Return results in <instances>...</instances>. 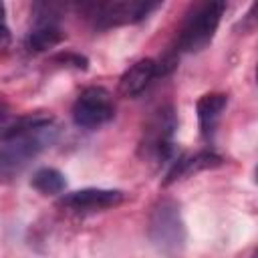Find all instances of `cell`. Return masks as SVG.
I'll return each instance as SVG.
<instances>
[{"mask_svg":"<svg viewBox=\"0 0 258 258\" xmlns=\"http://www.w3.org/2000/svg\"><path fill=\"white\" fill-rule=\"evenodd\" d=\"M149 240L151 244L167 256L181 252L185 244V226L179 214V206L173 200H159L149 216Z\"/></svg>","mask_w":258,"mask_h":258,"instance_id":"1","label":"cell"},{"mask_svg":"<svg viewBox=\"0 0 258 258\" xmlns=\"http://www.w3.org/2000/svg\"><path fill=\"white\" fill-rule=\"evenodd\" d=\"M54 133L50 127H42L14 139L2 141L0 145V179L16 177L46 145H50Z\"/></svg>","mask_w":258,"mask_h":258,"instance_id":"2","label":"cell"},{"mask_svg":"<svg viewBox=\"0 0 258 258\" xmlns=\"http://www.w3.org/2000/svg\"><path fill=\"white\" fill-rule=\"evenodd\" d=\"M226 10L224 2H204L187 16L179 30L177 46L183 52H198L202 50L216 34L220 18Z\"/></svg>","mask_w":258,"mask_h":258,"instance_id":"3","label":"cell"},{"mask_svg":"<svg viewBox=\"0 0 258 258\" xmlns=\"http://www.w3.org/2000/svg\"><path fill=\"white\" fill-rule=\"evenodd\" d=\"M115 115V105L107 89L103 87H87L81 91L73 105V121L85 129H97L109 123Z\"/></svg>","mask_w":258,"mask_h":258,"instance_id":"4","label":"cell"},{"mask_svg":"<svg viewBox=\"0 0 258 258\" xmlns=\"http://www.w3.org/2000/svg\"><path fill=\"white\" fill-rule=\"evenodd\" d=\"M177 129V119L171 107H161L149 119L143 129L141 149L151 159H167L173 153V131Z\"/></svg>","mask_w":258,"mask_h":258,"instance_id":"5","label":"cell"},{"mask_svg":"<svg viewBox=\"0 0 258 258\" xmlns=\"http://www.w3.org/2000/svg\"><path fill=\"white\" fill-rule=\"evenodd\" d=\"M159 2H143V0H113L105 4H97L93 18L95 24L101 28L117 26V24H131L143 20L149 12H153Z\"/></svg>","mask_w":258,"mask_h":258,"instance_id":"6","label":"cell"},{"mask_svg":"<svg viewBox=\"0 0 258 258\" xmlns=\"http://www.w3.org/2000/svg\"><path fill=\"white\" fill-rule=\"evenodd\" d=\"M123 198L125 194L119 189L85 187V189L64 194L58 200V208L69 210V212H99V210H107V208L121 204Z\"/></svg>","mask_w":258,"mask_h":258,"instance_id":"7","label":"cell"},{"mask_svg":"<svg viewBox=\"0 0 258 258\" xmlns=\"http://www.w3.org/2000/svg\"><path fill=\"white\" fill-rule=\"evenodd\" d=\"M157 73H159V64L153 58H141L133 62L119 79V95L127 99L141 95Z\"/></svg>","mask_w":258,"mask_h":258,"instance_id":"8","label":"cell"},{"mask_svg":"<svg viewBox=\"0 0 258 258\" xmlns=\"http://www.w3.org/2000/svg\"><path fill=\"white\" fill-rule=\"evenodd\" d=\"M220 163H222V157L216 155V153H212V151H198V153H194V155H183V157H179V159L173 161V165H171V169L167 171L163 183L169 185V183H173L175 179L187 177V175L198 173V171L208 169V167H216V165H220Z\"/></svg>","mask_w":258,"mask_h":258,"instance_id":"9","label":"cell"},{"mask_svg":"<svg viewBox=\"0 0 258 258\" xmlns=\"http://www.w3.org/2000/svg\"><path fill=\"white\" fill-rule=\"evenodd\" d=\"M54 121V117L50 113H26V115H18V117H8L6 121L0 123V143L14 139L18 135L42 129V127H50Z\"/></svg>","mask_w":258,"mask_h":258,"instance_id":"10","label":"cell"},{"mask_svg":"<svg viewBox=\"0 0 258 258\" xmlns=\"http://www.w3.org/2000/svg\"><path fill=\"white\" fill-rule=\"evenodd\" d=\"M226 105H228V97L224 93H208L198 101L196 113H198V121H200L204 135H208L212 131L214 123L218 121V117L222 115Z\"/></svg>","mask_w":258,"mask_h":258,"instance_id":"11","label":"cell"},{"mask_svg":"<svg viewBox=\"0 0 258 258\" xmlns=\"http://www.w3.org/2000/svg\"><path fill=\"white\" fill-rule=\"evenodd\" d=\"M62 38H64V34H62V30H60L56 24H52V22H42V24H38L36 28H32V30L28 32L24 44H26V48H28L30 52H44V50L56 46Z\"/></svg>","mask_w":258,"mask_h":258,"instance_id":"12","label":"cell"},{"mask_svg":"<svg viewBox=\"0 0 258 258\" xmlns=\"http://www.w3.org/2000/svg\"><path fill=\"white\" fill-rule=\"evenodd\" d=\"M30 185L36 191H40L42 196H54L67 187V179L62 175V171H58L54 167H40L32 173Z\"/></svg>","mask_w":258,"mask_h":258,"instance_id":"13","label":"cell"},{"mask_svg":"<svg viewBox=\"0 0 258 258\" xmlns=\"http://www.w3.org/2000/svg\"><path fill=\"white\" fill-rule=\"evenodd\" d=\"M52 60L54 62H62V64L73 67V69H81V71H85L87 64H89V60L83 54H77V52H60V54L52 56Z\"/></svg>","mask_w":258,"mask_h":258,"instance_id":"14","label":"cell"},{"mask_svg":"<svg viewBox=\"0 0 258 258\" xmlns=\"http://www.w3.org/2000/svg\"><path fill=\"white\" fill-rule=\"evenodd\" d=\"M8 117H10V115H8V105L0 99V123H2V121H6Z\"/></svg>","mask_w":258,"mask_h":258,"instance_id":"15","label":"cell"},{"mask_svg":"<svg viewBox=\"0 0 258 258\" xmlns=\"http://www.w3.org/2000/svg\"><path fill=\"white\" fill-rule=\"evenodd\" d=\"M6 32V24H4V4L0 2V34Z\"/></svg>","mask_w":258,"mask_h":258,"instance_id":"16","label":"cell"}]
</instances>
